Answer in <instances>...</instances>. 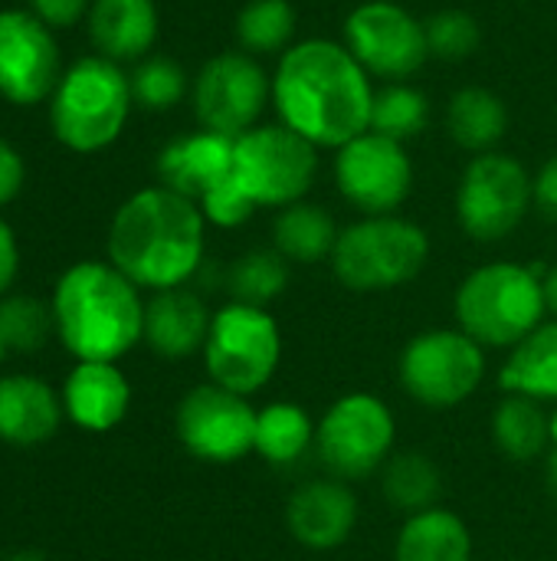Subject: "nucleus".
I'll use <instances>...</instances> for the list:
<instances>
[{"label":"nucleus","instance_id":"nucleus-1","mask_svg":"<svg viewBox=\"0 0 557 561\" xmlns=\"http://www.w3.org/2000/svg\"><path fill=\"white\" fill-rule=\"evenodd\" d=\"M279 122L315 148H341L371 128V76L335 39L292 43L272 72Z\"/></svg>","mask_w":557,"mask_h":561},{"label":"nucleus","instance_id":"nucleus-2","mask_svg":"<svg viewBox=\"0 0 557 561\" xmlns=\"http://www.w3.org/2000/svg\"><path fill=\"white\" fill-rule=\"evenodd\" d=\"M207 220L200 207L158 184L131 194L108 224V263L138 289L187 286L204 266Z\"/></svg>","mask_w":557,"mask_h":561},{"label":"nucleus","instance_id":"nucleus-3","mask_svg":"<svg viewBox=\"0 0 557 561\" xmlns=\"http://www.w3.org/2000/svg\"><path fill=\"white\" fill-rule=\"evenodd\" d=\"M49 306L56 339L76 362H118L144 339L141 289L105 260L62 270Z\"/></svg>","mask_w":557,"mask_h":561},{"label":"nucleus","instance_id":"nucleus-4","mask_svg":"<svg viewBox=\"0 0 557 561\" xmlns=\"http://www.w3.org/2000/svg\"><path fill=\"white\" fill-rule=\"evenodd\" d=\"M131 79L105 56L76 59L49 95V125L59 145L95 154L118 141L131 115Z\"/></svg>","mask_w":557,"mask_h":561},{"label":"nucleus","instance_id":"nucleus-5","mask_svg":"<svg viewBox=\"0 0 557 561\" xmlns=\"http://www.w3.org/2000/svg\"><path fill=\"white\" fill-rule=\"evenodd\" d=\"M456 322L483 348H515L548 316L542 276L522 263L476 266L456 289Z\"/></svg>","mask_w":557,"mask_h":561},{"label":"nucleus","instance_id":"nucleus-6","mask_svg":"<svg viewBox=\"0 0 557 561\" xmlns=\"http://www.w3.org/2000/svg\"><path fill=\"white\" fill-rule=\"evenodd\" d=\"M430 260V237L420 224L384 214L364 217L338 233L332 273L355 293H384L414 283Z\"/></svg>","mask_w":557,"mask_h":561},{"label":"nucleus","instance_id":"nucleus-7","mask_svg":"<svg viewBox=\"0 0 557 561\" xmlns=\"http://www.w3.org/2000/svg\"><path fill=\"white\" fill-rule=\"evenodd\" d=\"M200 355L213 385L250 398L263 391L276 375L282 358V335L269 309L227 302L213 312Z\"/></svg>","mask_w":557,"mask_h":561},{"label":"nucleus","instance_id":"nucleus-8","mask_svg":"<svg viewBox=\"0 0 557 561\" xmlns=\"http://www.w3.org/2000/svg\"><path fill=\"white\" fill-rule=\"evenodd\" d=\"M404 391L427 411H450L469 401L486 375V352L463 329L414 335L397 362Z\"/></svg>","mask_w":557,"mask_h":561},{"label":"nucleus","instance_id":"nucleus-9","mask_svg":"<svg viewBox=\"0 0 557 561\" xmlns=\"http://www.w3.org/2000/svg\"><path fill=\"white\" fill-rule=\"evenodd\" d=\"M318 171V148L286 128L256 125L233 145V178L256 207H289L302 201Z\"/></svg>","mask_w":557,"mask_h":561},{"label":"nucleus","instance_id":"nucleus-10","mask_svg":"<svg viewBox=\"0 0 557 561\" xmlns=\"http://www.w3.org/2000/svg\"><path fill=\"white\" fill-rule=\"evenodd\" d=\"M394 411L368 391L341 394L318 421L315 450L335 480H364L394 454Z\"/></svg>","mask_w":557,"mask_h":561},{"label":"nucleus","instance_id":"nucleus-11","mask_svg":"<svg viewBox=\"0 0 557 561\" xmlns=\"http://www.w3.org/2000/svg\"><path fill=\"white\" fill-rule=\"evenodd\" d=\"M532 207V178L512 154H476L456 187V220L466 237L496 243L515 233Z\"/></svg>","mask_w":557,"mask_h":561},{"label":"nucleus","instance_id":"nucleus-12","mask_svg":"<svg viewBox=\"0 0 557 561\" xmlns=\"http://www.w3.org/2000/svg\"><path fill=\"white\" fill-rule=\"evenodd\" d=\"M256 414L243 394L207 381L181 398L174 434L204 463H236L256 447Z\"/></svg>","mask_w":557,"mask_h":561},{"label":"nucleus","instance_id":"nucleus-13","mask_svg":"<svg viewBox=\"0 0 557 561\" xmlns=\"http://www.w3.org/2000/svg\"><path fill=\"white\" fill-rule=\"evenodd\" d=\"M345 46L368 76L384 82H404L430 59L423 23L391 0L355 7L345 20Z\"/></svg>","mask_w":557,"mask_h":561},{"label":"nucleus","instance_id":"nucleus-14","mask_svg":"<svg viewBox=\"0 0 557 561\" xmlns=\"http://www.w3.org/2000/svg\"><path fill=\"white\" fill-rule=\"evenodd\" d=\"M269 99L272 79L250 53L240 49L207 59L194 79V112L200 128L227 138H240L256 128Z\"/></svg>","mask_w":557,"mask_h":561},{"label":"nucleus","instance_id":"nucleus-15","mask_svg":"<svg viewBox=\"0 0 557 561\" xmlns=\"http://www.w3.org/2000/svg\"><path fill=\"white\" fill-rule=\"evenodd\" d=\"M335 184L364 217L394 214L414 187V164L404 141L364 131L335 151Z\"/></svg>","mask_w":557,"mask_h":561},{"label":"nucleus","instance_id":"nucleus-16","mask_svg":"<svg viewBox=\"0 0 557 561\" xmlns=\"http://www.w3.org/2000/svg\"><path fill=\"white\" fill-rule=\"evenodd\" d=\"M62 56L33 10H0V95L13 105H39L62 79Z\"/></svg>","mask_w":557,"mask_h":561},{"label":"nucleus","instance_id":"nucleus-17","mask_svg":"<svg viewBox=\"0 0 557 561\" xmlns=\"http://www.w3.org/2000/svg\"><path fill=\"white\" fill-rule=\"evenodd\" d=\"M358 526V500L345 480H309L292 490L286 503V529L289 536L312 549L332 552L351 539Z\"/></svg>","mask_w":557,"mask_h":561},{"label":"nucleus","instance_id":"nucleus-18","mask_svg":"<svg viewBox=\"0 0 557 561\" xmlns=\"http://www.w3.org/2000/svg\"><path fill=\"white\" fill-rule=\"evenodd\" d=\"M213 312L207 309L204 296L177 286L161 289L144 299V345L167 362H184L197 352H204L210 335Z\"/></svg>","mask_w":557,"mask_h":561},{"label":"nucleus","instance_id":"nucleus-19","mask_svg":"<svg viewBox=\"0 0 557 561\" xmlns=\"http://www.w3.org/2000/svg\"><path fill=\"white\" fill-rule=\"evenodd\" d=\"M62 411L66 417L92 434L118 427L131 408V385L115 362H76L62 381Z\"/></svg>","mask_w":557,"mask_h":561},{"label":"nucleus","instance_id":"nucleus-20","mask_svg":"<svg viewBox=\"0 0 557 561\" xmlns=\"http://www.w3.org/2000/svg\"><path fill=\"white\" fill-rule=\"evenodd\" d=\"M233 145L236 138L207 128L174 138L158 154V178L164 187L200 204V197H207L217 184L233 178Z\"/></svg>","mask_w":557,"mask_h":561},{"label":"nucleus","instance_id":"nucleus-21","mask_svg":"<svg viewBox=\"0 0 557 561\" xmlns=\"http://www.w3.org/2000/svg\"><path fill=\"white\" fill-rule=\"evenodd\" d=\"M62 398L36 375H0V440L10 447H39L62 424Z\"/></svg>","mask_w":557,"mask_h":561},{"label":"nucleus","instance_id":"nucleus-22","mask_svg":"<svg viewBox=\"0 0 557 561\" xmlns=\"http://www.w3.org/2000/svg\"><path fill=\"white\" fill-rule=\"evenodd\" d=\"M85 23L98 56L112 62L141 59L161 30L154 0H92Z\"/></svg>","mask_w":557,"mask_h":561},{"label":"nucleus","instance_id":"nucleus-23","mask_svg":"<svg viewBox=\"0 0 557 561\" xmlns=\"http://www.w3.org/2000/svg\"><path fill=\"white\" fill-rule=\"evenodd\" d=\"M394 561H473L469 526L443 506L407 516L394 542Z\"/></svg>","mask_w":557,"mask_h":561},{"label":"nucleus","instance_id":"nucleus-24","mask_svg":"<svg viewBox=\"0 0 557 561\" xmlns=\"http://www.w3.org/2000/svg\"><path fill=\"white\" fill-rule=\"evenodd\" d=\"M499 388L532 401H557V319L542 322L509 352L499 371Z\"/></svg>","mask_w":557,"mask_h":561},{"label":"nucleus","instance_id":"nucleus-25","mask_svg":"<svg viewBox=\"0 0 557 561\" xmlns=\"http://www.w3.org/2000/svg\"><path fill=\"white\" fill-rule=\"evenodd\" d=\"M492 444L512 463H532L552 450V417L542 401L506 394L492 411Z\"/></svg>","mask_w":557,"mask_h":561},{"label":"nucleus","instance_id":"nucleus-26","mask_svg":"<svg viewBox=\"0 0 557 561\" xmlns=\"http://www.w3.org/2000/svg\"><path fill=\"white\" fill-rule=\"evenodd\" d=\"M338 233L341 230L325 207L295 201L279 210L272 224V247L289 263H318V260H332Z\"/></svg>","mask_w":557,"mask_h":561},{"label":"nucleus","instance_id":"nucleus-27","mask_svg":"<svg viewBox=\"0 0 557 561\" xmlns=\"http://www.w3.org/2000/svg\"><path fill=\"white\" fill-rule=\"evenodd\" d=\"M446 128H450L453 141L473 154L496 151V145L502 141V135L509 128L506 102L483 85H466L450 99Z\"/></svg>","mask_w":557,"mask_h":561},{"label":"nucleus","instance_id":"nucleus-28","mask_svg":"<svg viewBox=\"0 0 557 561\" xmlns=\"http://www.w3.org/2000/svg\"><path fill=\"white\" fill-rule=\"evenodd\" d=\"M315 421L295 401H272L256 414V447L266 463L292 467L315 447Z\"/></svg>","mask_w":557,"mask_h":561},{"label":"nucleus","instance_id":"nucleus-29","mask_svg":"<svg viewBox=\"0 0 557 561\" xmlns=\"http://www.w3.org/2000/svg\"><path fill=\"white\" fill-rule=\"evenodd\" d=\"M381 493L384 500L404 513L417 516L423 510H433L443 496V473L440 467L420 454V450H397L381 467Z\"/></svg>","mask_w":557,"mask_h":561},{"label":"nucleus","instance_id":"nucleus-30","mask_svg":"<svg viewBox=\"0 0 557 561\" xmlns=\"http://www.w3.org/2000/svg\"><path fill=\"white\" fill-rule=\"evenodd\" d=\"M223 286L230 293V302L266 309L289 286V260L276 247L250 250L223 273Z\"/></svg>","mask_w":557,"mask_h":561},{"label":"nucleus","instance_id":"nucleus-31","mask_svg":"<svg viewBox=\"0 0 557 561\" xmlns=\"http://www.w3.org/2000/svg\"><path fill=\"white\" fill-rule=\"evenodd\" d=\"M295 33V7L289 0H250L236 13V39L250 56L286 53Z\"/></svg>","mask_w":557,"mask_h":561},{"label":"nucleus","instance_id":"nucleus-32","mask_svg":"<svg viewBox=\"0 0 557 561\" xmlns=\"http://www.w3.org/2000/svg\"><path fill=\"white\" fill-rule=\"evenodd\" d=\"M0 335L7 352L33 355L39 352L49 335H56L53 306L30 293H10L0 299Z\"/></svg>","mask_w":557,"mask_h":561},{"label":"nucleus","instance_id":"nucleus-33","mask_svg":"<svg viewBox=\"0 0 557 561\" xmlns=\"http://www.w3.org/2000/svg\"><path fill=\"white\" fill-rule=\"evenodd\" d=\"M427 115H430V105L420 89L407 82H387L384 89L374 92L371 131L394 138V141H407L427 125Z\"/></svg>","mask_w":557,"mask_h":561},{"label":"nucleus","instance_id":"nucleus-34","mask_svg":"<svg viewBox=\"0 0 557 561\" xmlns=\"http://www.w3.org/2000/svg\"><path fill=\"white\" fill-rule=\"evenodd\" d=\"M128 79H131L135 105H141L148 112H167L187 92V72L174 59H167V56H148V59H141L138 69Z\"/></svg>","mask_w":557,"mask_h":561},{"label":"nucleus","instance_id":"nucleus-35","mask_svg":"<svg viewBox=\"0 0 557 561\" xmlns=\"http://www.w3.org/2000/svg\"><path fill=\"white\" fill-rule=\"evenodd\" d=\"M423 30H427L430 56L446 62L466 59L479 46V23L466 10H440L423 23Z\"/></svg>","mask_w":557,"mask_h":561},{"label":"nucleus","instance_id":"nucleus-36","mask_svg":"<svg viewBox=\"0 0 557 561\" xmlns=\"http://www.w3.org/2000/svg\"><path fill=\"white\" fill-rule=\"evenodd\" d=\"M200 214L207 224L213 227H223V230H233V227H243L259 207L253 204V197L236 184V178H227L223 184H217L207 197H200Z\"/></svg>","mask_w":557,"mask_h":561},{"label":"nucleus","instance_id":"nucleus-37","mask_svg":"<svg viewBox=\"0 0 557 561\" xmlns=\"http://www.w3.org/2000/svg\"><path fill=\"white\" fill-rule=\"evenodd\" d=\"M23 181H26L23 154L7 138H0V207L16 201V194L23 191Z\"/></svg>","mask_w":557,"mask_h":561},{"label":"nucleus","instance_id":"nucleus-38","mask_svg":"<svg viewBox=\"0 0 557 561\" xmlns=\"http://www.w3.org/2000/svg\"><path fill=\"white\" fill-rule=\"evenodd\" d=\"M89 0H30V10L53 30L72 26L89 13Z\"/></svg>","mask_w":557,"mask_h":561},{"label":"nucleus","instance_id":"nucleus-39","mask_svg":"<svg viewBox=\"0 0 557 561\" xmlns=\"http://www.w3.org/2000/svg\"><path fill=\"white\" fill-rule=\"evenodd\" d=\"M16 273H20V243L13 227L0 217V299L10 296Z\"/></svg>","mask_w":557,"mask_h":561},{"label":"nucleus","instance_id":"nucleus-40","mask_svg":"<svg viewBox=\"0 0 557 561\" xmlns=\"http://www.w3.org/2000/svg\"><path fill=\"white\" fill-rule=\"evenodd\" d=\"M532 204L548 220H557V158L545 161V168L532 178Z\"/></svg>","mask_w":557,"mask_h":561},{"label":"nucleus","instance_id":"nucleus-41","mask_svg":"<svg viewBox=\"0 0 557 561\" xmlns=\"http://www.w3.org/2000/svg\"><path fill=\"white\" fill-rule=\"evenodd\" d=\"M542 289H545V302H548V312L557 319V263L548 266L545 279H542Z\"/></svg>","mask_w":557,"mask_h":561},{"label":"nucleus","instance_id":"nucleus-42","mask_svg":"<svg viewBox=\"0 0 557 561\" xmlns=\"http://www.w3.org/2000/svg\"><path fill=\"white\" fill-rule=\"evenodd\" d=\"M545 486H548V496L557 503V447L545 454Z\"/></svg>","mask_w":557,"mask_h":561},{"label":"nucleus","instance_id":"nucleus-43","mask_svg":"<svg viewBox=\"0 0 557 561\" xmlns=\"http://www.w3.org/2000/svg\"><path fill=\"white\" fill-rule=\"evenodd\" d=\"M3 561H49L43 552H36V549H20V552H10Z\"/></svg>","mask_w":557,"mask_h":561},{"label":"nucleus","instance_id":"nucleus-44","mask_svg":"<svg viewBox=\"0 0 557 561\" xmlns=\"http://www.w3.org/2000/svg\"><path fill=\"white\" fill-rule=\"evenodd\" d=\"M552 447H557V411L552 414Z\"/></svg>","mask_w":557,"mask_h":561},{"label":"nucleus","instance_id":"nucleus-45","mask_svg":"<svg viewBox=\"0 0 557 561\" xmlns=\"http://www.w3.org/2000/svg\"><path fill=\"white\" fill-rule=\"evenodd\" d=\"M3 358H7V345H3V335H0V365H3Z\"/></svg>","mask_w":557,"mask_h":561},{"label":"nucleus","instance_id":"nucleus-46","mask_svg":"<svg viewBox=\"0 0 557 561\" xmlns=\"http://www.w3.org/2000/svg\"><path fill=\"white\" fill-rule=\"evenodd\" d=\"M509 561H515V559H509Z\"/></svg>","mask_w":557,"mask_h":561}]
</instances>
